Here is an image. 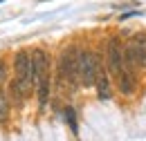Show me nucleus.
I'll use <instances>...</instances> for the list:
<instances>
[{"label": "nucleus", "instance_id": "nucleus-11", "mask_svg": "<svg viewBox=\"0 0 146 141\" xmlns=\"http://www.w3.org/2000/svg\"><path fill=\"white\" fill-rule=\"evenodd\" d=\"M5 78H7V67H5V63L0 61V83H2Z\"/></svg>", "mask_w": 146, "mask_h": 141}, {"label": "nucleus", "instance_id": "nucleus-1", "mask_svg": "<svg viewBox=\"0 0 146 141\" xmlns=\"http://www.w3.org/2000/svg\"><path fill=\"white\" fill-rule=\"evenodd\" d=\"M14 70L16 76L11 81V96L16 103H23L34 88V72H32V54L27 49H20L14 56Z\"/></svg>", "mask_w": 146, "mask_h": 141}, {"label": "nucleus", "instance_id": "nucleus-8", "mask_svg": "<svg viewBox=\"0 0 146 141\" xmlns=\"http://www.w3.org/2000/svg\"><path fill=\"white\" fill-rule=\"evenodd\" d=\"M94 85H97V94L101 101H108L110 99V81H108V74L101 70H97V78H94Z\"/></svg>", "mask_w": 146, "mask_h": 141}, {"label": "nucleus", "instance_id": "nucleus-2", "mask_svg": "<svg viewBox=\"0 0 146 141\" xmlns=\"http://www.w3.org/2000/svg\"><path fill=\"white\" fill-rule=\"evenodd\" d=\"M124 63L130 70H146V36H133L124 47Z\"/></svg>", "mask_w": 146, "mask_h": 141}, {"label": "nucleus", "instance_id": "nucleus-6", "mask_svg": "<svg viewBox=\"0 0 146 141\" xmlns=\"http://www.w3.org/2000/svg\"><path fill=\"white\" fill-rule=\"evenodd\" d=\"M117 83H119V90H121V94L130 96V94L135 92V70H130L126 63H124L121 72L117 74Z\"/></svg>", "mask_w": 146, "mask_h": 141}, {"label": "nucleus", "instance_id": "nucleus-3", "mask_svg": "<svg viewBox=\"0 0 146 141\" xmlns=\"http://www.w3.org/2000/svg\"><path fill=\"white\" fill-rule=\"evenodd\" d=\"M58 76L63 78V83H70V85L79 83V49L76 47H68L58 56Z\"/></svg>", "mask_w": 146, "mask_h": 141}, {"label": "nucleus", "instance_id": "nucleus-10", "mask_svg": "<svg viewBox=\"0 0 146 141\" xmlns=\"http://www.w3.org/2000/svg\"><path fill=\"white\" fill-rule=\"evenodd\" d=\"M63 114H65V121L70 123V130H72L74 134H79V125H76V112H74L72 107H65V112H63Z\"/></svg>", "mask_w": 146, "mask_h": 141}, {"label": "nucleus", "instance_id": "nucleus-4", "mask_svg": "<svg viewBox=\"0 0 146 141\" xmlns=\"http://www.w3.org/2000/svg\"><path fill=\"white\" fill-rule=\"evenodd\" d=\"M99 58L88 49H79V83L90 88L94 85V78H97V70H99Z\"/></svg>", "mask_w": 146, "mask_h": 141}, {"label": "nucleus", "instance_id": "nucleus-12", "mask_svg": "<svg viewBox=\"0 0 146 141\" xmlns=\"http://www.w3.org/2000/svg\"><path fill=\"white\" fill-rule=\"evenodd\" d=\"M0 2H5V0H0Z\"/></svg>", "mask_w": 146, "mask_h": 141}, {"label": "nucleus", "instance_id": "nucleus-7", "mask_svg": "<svg viewBox=\"0 0 146 141\" xmlns=\"http://www.w3.org/2000/svg\"><path fill=\"white\" fill-rule=\"evenodd\" d=\"M36 85H38V103H40V107H45L50 101V70H45L36 78Z\"/></svg>", "mask_w": 146, "mask_h": 141}, {"label": "nucleus", "instance_id": "nucleus-9", "mask_svg": "<svg viewBox=\"0 0 146 141\" xmlns=\"http://www.w3.org/2000/svg\"><path fill=\"white\" fill-rule=\"evenodd\" d=\"M7 117H9V99H7V94L0 90V123H5Z\"/></svg>", "mask_w": 146, "mask_h": 141}, {"label": "nucleus", "instance_id": "nucleus-5", "mask_svg": "<svg viewBox=\"0 0 146 141\" xmlns=\"http://www.w3.org/2000/svg\"><path fill=\"white\" fill-rule=\"evenodd\" d=\"M108 67L110 72L117 76L121 67H124V47L119 45V40L117 38H110L108 40Z\"/></svg>", "mask_w": 146, "mask_h": 141}]
</instances>
